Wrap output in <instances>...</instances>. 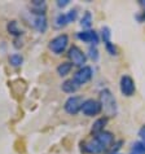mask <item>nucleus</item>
<instances>
[{
    "instance_id": "obj_2",
    "label": "nucleus",
    "mask_w": 145,
    "mask_h": 154,
    "mask_svg": "<svg viewBox=\"0 0 145 154\" xmlns=\"http://www.w3.org/2000/svg\"><path fill=\"white\" fill-rule=\"evenodd\" d=\"M67 44H69V36L66 34H61V35L54 36L49 42L48 47L54 54H61L65 52V49L67 48Z\"/></svg>"
},
{
    "instance_id": "obj_25",
    "label": "nucleus",
    "mask_w": 145,
    "mask_h": 154,
    "mask_svg": "<svg viewBox=\"0 0 145 154\" xmlns=\"http://www.w3.org/2000/svg\"><path fill=\"white\" fill-rule=\"evenodd\" d=\"M69 3H70L69 0H58V2H57V5H58L60 8H63V7H66Z\"/></svg>"
},
{
    "instance_id": "obj_21",
    "label": "nucleus",
    "mask_w": 145,
    "mask_h": 154,
    "mask_svg": "<svg viewBox=\"0 0 145 154\" xmlns=\"http://www.w3.org/2000/svg\"><path fill=\"white\" fill-rule=\"evenodd\" d=\"M66 18H67V22H74V21L76 20V17H78V12H76V9H70L69 12H66Z\"/></svg>"
},
{
    "instance_id": "obj_15",
    "label": "nucleus",
    "mask_w": 145,
    "mask_h": 154,
    "mask_svg": "<svg viewBox=\"0 0 145 154\" xmlns=\"http://www.w3.org/2000/svg\"><path fill=\"white\" fill-rule=\"evenodd\" d=\"M71 69H72V65L70 62L66 61V62H61V63H60V65L57 66L56 71H57V74L60 76H66L71 71Z\"/></svg>"
},
{
    "instance_id": "obj_7",
    "label": "nucleus",
    "mask_w": 145,
    "mask_h": 154,
    "mask_svg": "<svg viewBox=\"0 0 145 154\" xmlns=\"http://www.w3.org/2000/svg\"><path fill=\"white\" fill-rule=\"evenodd\" d=\"M119 87H121L122 95L126 96V97L134 96V93L136 91L135 80L132 79L130 75H123L122 76V78H121V83H119Z\"/></svg>"
},
{
    "instance_id": "obj_22",
    "label": "nucleus",
    "mask_w": 145,
    "mask_h": 154,
    "mask_svg": "<svg viewBox=\"0 0 145 154\" xmlns=\"http://www.w3.org/2000/svg\"><path fill=\"white\" fill-rule=\"evenodd\" d=\"M88 56L91 57L93 61H97V60H99V51H97L96 47H89V49H88Z\"/></svg>"
},
{
    "instance_id": "obj_20",
    "label": "nucleus",
    "mask_w": 145,
    "mask_h": 154,
    "mask_svg": "<svg viewBox=\"0 0 145 154\" xmlns=\"http://www.w3.org/2000/svg\"><path fill=\"white\" fill-rule=\"evenodd\" d=\"M101 38L102 40H104L105 44H108L110 43V38H112V31H110V29L108 26H104L101 29Z\"/></svg>"
},
{
    "instance_id": "obj_5",
    "label": "nucleus",
    "mask_w": 145,
    "mask_h": 154,
    "mask_svg": "<svg viewBox=\"0 0 145 154\" xmlns=\"http://www.w3.org/2000/svg\"><path fill=\"white\" fill-rule=\"evenodd\" d=\"M102 110L101 102L97 100H93V98H88V100H84L83 106H82V113L87 117H93V115H99Z\"/></svg>"
},
{
    "instance_id": "obj_14",
    "label": "nucleus",
    "mask_w": 145,
    "mask_h": 154,
    "mask_svg": "<svg viewBox=\"0 0 145 154\" xmlns=\"http://www.w3.org/2000/svg\"><path fill=\"white\" fill-rule=\"evenodd\" d=\"M108 123V118L106 117H102V118H99L97 121L92 125V134H100V132L104 131V127L106 126Z\"/></svg>"
},
{
    "instance_id": "obj_23",
    "label": "nucleus",
    "mask_w": 145,
    "mask_h": 154,
    "mask_svg": "<svg viewBox=\"0 0 145 154\" xmlns=\"http://www.w3.org/2000/svg\"><path fill=\"white\" fill-rule=\"evenodd\" d=\"M105 47H106V51H108V52L112 54V56H117L118 54V49H117V47L113 44L112 42L110 43H108V44H105Z\"/></svg>"
},
{
    "instance_id": "obj_16",
    "label": "nucleus",
    "mask_w": 145,
    "mask_h": 154,
    "mask_svg": "<svg viewBox=\"0 0 145 154\" xmlns=\"http://www.w3.org/2000/svg\"><path fill=\"white\" fill-rule=\"evenodd\" d=\"M130 154H145V144L143 141H136V143H134L130 149Z\"/></svg>"
},
{
    "instance_id": "obj_19",
    "label": "nucleus",
    "mask_w": 145,
    "mask_h": 154,
    "mask_svg": "<svg viewBox=\"0 0 145 154\" xmlns=\"http://www.w3.org/2000/svg\"><path fill=\"white\" fill-rule=\"evenodd\" d=\"M80 25H82L83 27H86V29H88L92 25V14H91V12L89 11H87L86 13L83 14L82 20H80Z\"/></svg>"
},
{
    "instance_id": "obj_12",
    "label": "nucleus",
    "mask_w": 145,
    "mask_h": 154,
    "mask_svg": "<svg viewBox=\"0 0 145 154\" xmlns=\"http://www.w3.org/2000/svg\"><path fill=\"white\" fill-rule=\"evenodd\" d=\"M7 30H8V32H9L11 35H13V36H21L22 35V29L20 27L18 22L14 21V20H12V21H9V22L7 23Z\"/></svg>"
},
{
    "instance_id": "obj_13",
    "label": "nucleus",
    "mask_w": 145,
    "mask_h": 154,
    "mask_svg": "<svg viewBox=\"0 0 145 154\" xmlns=\"http://www.w3.org/2000/svg\"><path fill=\"white\" fill-rule=\"evenodd\" d=\"M61 88H62V91L65 93H74V92H76L79 89V85L74 82V79H67V80H65V82L62 83Z\"/></svg>"
},
{
    "instance_id": "obj_18",
    "label": "nucleus",
    "mask_w": 145,
    "mask_h": 154,
    "mask_svg": "<svg viewBox=\"0 0 145 154\" xmlns=\"http://www.w3.org/2000/svg\"><path fill=\"white\" fill-rule=\"evenodd\" d=\"M67 23L69 22H67V18H66L65 13H60L56 18H54V26H56L57 29H61L63 26H66Z\"/></svg>"
},
{
    "instance_id": "obj_8",
    "label": "nucleus",
    "mask_w": 145,
    "mask_h": 154,
    "mask_svg": "<svg viewBox=\"0 0 145 154\" xmlns=\"http://www.w3.org/2000/svg\"><path fill=\"white\" fill-rule=\"evenodd\" d=\"M76 38L79 40H82L83 43H88V44H92L93 47H96L99 44V34L93 30H84V31H80L76 34Z\"/></svg>"
},
{
    "instance_id": "obj_9",
    "label": "nucleus",
    "mask_w": 145,
    "mask_h": 154,
    "mask_svg": "<svg viewBox=\"0 0 145 154\" xmlns=\"http://www.w3.org/2000/svg\"><path fill=\"white\" fill-rule=\"evenodd\" d=\"M80 149H82V152L87 153V154H99L101 152H104L101 148V145L99 144V141H97L95 137L82 143V148Z\"/></svg>"
},
{
    "instance_id": "obj_17",
    "label": "nucleus",
    "mask_w": 145,
    "mask_h": 154,
    "mask_svg": "<svg viewBox=\"0 0 145 154\" xmlns=\"http://www.w3.org/2000/svg\"><path fill=\"white\" fill-rule=\"evenodd\" d=\"M9 63L12 66H14V67H18L22 65V62H23V57L21 56L20 53H13V54H11L9 56Z\"/></svg>"
},
{
    "instance_id": "obj_1",
    "label": "nucleus",
    "mask_w": 145,
    "mask_h": 154,
    "mask_svg": "<svg viewBox=\"0 0 145 154\" xmlns=\"http://www.w3.org/2000/svg\"><path fill=\"white\" fill-rule=\"evenodd\" d=\"M100 102H101V106L102 109L105 110L108 115H114L117 113V101L114 98L113 93L110 89L105 88L102 89L101 93H100Z\"/></svg>"
},
{
    "instance_id": "obj_27",
    "label": "nucleus",
    "mask_w": 145,
    "mask_h": 154,
    "mask_svg": "<svg viewBox=\"0 0 145 154\" xmlns=\"http://www.w3.org/2000/svg\"><path fill=\"white\" fill-rule=\"evenodd\" d=\"M112 154H121V153H112Z\"/></svg>"
},
{
    "instance_id": "obj_3",
    "label": "nucleus",
    "mask_w": 145,
    "mask_h": 154,
    "mask_svg": "<svg viewBox=\"0 0 145 154\" xmlns=\"http://www.w3.org/2000/svg\"><path fill=\"white\" fill-rule=\"evenodd\" d=\"M67 57H69L71 65L80 66V67L86 66L84 63H86V61H87V56L79 47H76V45L70 47L69 52H67Z\"/></svg>"
},
{
    "instance_id": "obj_4",
    "label": "nucleus",
    "mask_w": 145,
    "mask_h": 154,
    "mask_svg": "<svg viewBox=\"0 0 145 154\" xmlns=\"http://www.w3.org/2000/svg\"><path fill=\"white\" fill-rule=\"evenodd\" d=\"M83 97L80 96H70L63 104V109L65 112L70 115H75L79 112H82V106H83Z\"/></svg>"
},
{
    "instance_id": "obj_11",
    "label": "nucleus",
    "mask_w": 145,
    "mask_h": 154,
    "mask_svg": "<svg viewBox=\"0 0 145 154\" xmlns=\"http://www.w3.org/2000/svg\"><path fill=\"white\" fill-rule=\"evenodd\" d=\"M34 27H35L39 32H44L47 27H48V22H47V18H45V16H36L35 18H34Z\"/></svg>"
},
{
    "instance_id": "obj_24",
    "label": "nucleus",
    "mask_w": 145,
    "mask_h": 154,
    "mask_svg": "<svg viewBox=\"0 0 145 154\" xmlns=\"http://www.w3.org/2000/svg\"><path fill=\"white\" fill-rule=\"evenodd\" d=\"M139 136H140V139H141L143 143L145 144V125L139 130Z\"/></svg>"
},
{
    "instance_id": "obj_10",
    "label": "nucleus",
    "mask_w": 145,
    "mask_h": 154,
    "mask_svg": "<svg viewBox=\"0 0 145 154\" xmlns=\"http://www.w3.org/2000/svg\"><path fill=\"white\" fill-rule=\"evenodd\" d=\"M95 139L99 141V144L101 145V148H102V150H105V149H108L110 145L113 144V141H114V136L112 132H108V131H102L100 132V134H97L95 136Z\"/></svg>"
},
{
    "instance_id": "obj_26",
    "label": "nucleus",
    "mask_w": 145,
    "mask_h": 154,
    "mask_svg": "<svg viewBox=\"0 0 145 154\" xmlns=\"http://www.w3.org/2000/svg\"><path fill=\"white\" fill-rule=\"evenodd\" d=\"M143 18H144V21H145V11L143 12Z\"/></svg>"
},
{
    "instance_id": "obj_6",
    "label": "nucleus",
    "mask_w": 145,
    "mask_h": 154,
    "mask_svg": "<svg viewBox=\"0 0 145 154\" xmlns=\"http://www.w3.org/2000/svg\"><path fill=\"white\" fill-rule=\"evenodd\" d=\"M92 75H93L92 67L91 66H83V67H80V69L75 72L74 78H72V79H74V82L80 87V85L88 83L89 80L92 79Z\"/></svg>"
}]
</instances>
